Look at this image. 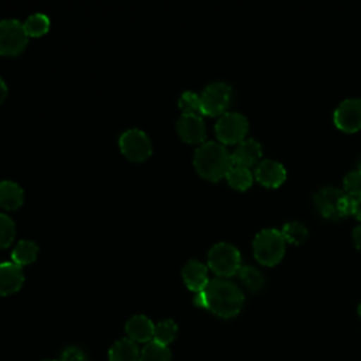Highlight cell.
<instances>
[{"label": "cell", "mask_w": 361, "mask_h": 361, "mask_svg": "<svg viewBox=\"0 0 361 361\" xmlns=\"http://www.w3.org/2000/svg\"><path fill=\"white\" fill-rule=\"evenodd\" d=\"M214 130L223 144H235L244 140L248 131V120L238 111H226L219 117Z\"/></svg>", "instance_id": "6"}, {"label": "cell", "mask_w": 361, "mask_h": 361, "mask_svg": "<svg viewBox=\"0 0 361 361\" xmlns=\"http://www.w3.org/2000/svg\"><path fill=\"white\" fill-rule=\"evenodd\" d=\"M45 361H56V360H45Z\"/></svg>", "instance_id": "35"}, {"label": "cell", "mask_w": 361, "mask_h": 361, "mask_svg": "<svg viewBox=\"0 0 361 361\" xmlns=\"http://www.w3.org/2000/svg\"><path fill=\"white\" fill-rule=\"evenodd\" d=\"M182 276H183V281L186 283V286L193 290V292H202L207 282H209V278H207V267L197 261V259H189L185 265H183V269H182Z\"/></svg>", "instance_id": "14"}, {"label": "cell", "mask_w": 361, "mask_h": 361, "mask_svg": "<svg viewBox=\"0 0 361 361\" xmlns=\"http://www.w3.org/2000/svg\"><path fill=\"white\" fill-rule=\"evenodd\" d=\"M255 178L262 185L274 188L285 180L286 169L282 162L272 158H264L255 166Z\"/></svg>", "instance_id": "12"}, {"label": "cell", "mask_w": 361, "mask_h": 361, "mask_svg": "<svg viewBox=\"0 0 361 361\" xmlns=\"http://www.w3.org/2000/svg\"><path fill=\"white\" fill-rule=\"evenodd\" d=\"M23 25H24V30H25L27 35L38 37V35H42L48 31L49 18L42 13H34L25 20V23H23Z\"/></svg>", "instance_id": "25"}, {"label": "cell", "mask_w": 361, "mask_h": 361, "mask_svg": "<svg viewBox=\"0 0 361 361\" xmlns=\"http://www.w3.org/2000/svg\"><path fill=\"white\" fill-rule=\"evenodd\" d=\"M199 99L200 113L209 116L223 114L231 100V87L228 83L221 80L212 82L202 90Z\"/></svg>", "instance_id": "5"}, {"label": "cell", "mask_w": 361, "mask_h": 361, "mask_svg": "<svg viewBox=\"0 0 361 361\" xmlns=\"http://www.w3.org/2000/svg\"><path fill=\"white\" fill-rule=\"evenodd\" d=\"M28 41V35L23 23L14 18L0 20V54L17 55L20 54Z\"/></svg>", "instance_id": "7"}, {"label": "cell", "mask_w": 361, "mask_h": 361, "mask_svg": "<svg viewBox=\"0 0 361 361\" xmlns=\"http://www.w3.org/2000/svg\"><path fill=\"white\" fill-rule=\"evenodd\" d=\"M24 282V274L20 265L14 262L0 264V295L17 292Z\"/></svg>", "instance_id": "15"}, {"label": "cell", "mask_w": 361, "mask_h": 361, "mask_svg": "<svg viewBox=\"0 0 361 361\" xmlns=\"http://www.w3.org/2000/svg\"><path fill=\"white\" fill-rule=\"evenodd\" d=\"M282 235L286 241L292 243V244H300L303 243L306 238H307V234H309V230L307 227L299 221V220H290V221H286L283 226H282Z\"/></svg>", "instance_id": "23"}, {"label": "cell", "mask_w": 361, "mask_h": 361, "mask_svg": "<svg viewBox=\"0 0 361 361\" xmlns=\"http://www.w3.org/2000/svg\"><path fill=\"white\" fill-rule=\"evenodd\" d=\"M140 348L138 344L130 338H121L116 341L110 351L109 360L110 361H140Z\"/></svg>", "instance_id": "17"}, {"label": "cell", "mask_w": 361, "mask_h": 361, "mask_svg": "<svg viewBox=\"0 0 361 361\" xmlns=\"http://www.w3.org/2000/svg\"><path fill=\"white\" fill-rule=\"evenodd\" d=\"M196 171L209 180H219L226 176L231 168V154L228 149L216 141L202 142L193 157Z\"/></svg>", "instance_id": "2"}, {"label": "cell", "mask_w": 361, "mask_h": 361, "mask_svg": "<svg viewBox=\"0 0 361 361\" xmlns=\"http://www.w3.org/2000/svg\"><path fill=\"white\" fill-rule=\"evenodd\" d=\"M343 185H344V192L347 195L354 197L361 196V171L360 169L348 171L344 175Z\"/></svg>", "instance_id": "27"}, {"label": "cell", "mask_w": 361, "mask_h": 361, "mask_svg": "<svg viewBox=\"0 0 361 361\" xmlns=\"http://www.w3.org/2000/svg\"><path fill=\"white\" fill-rule=\"evenodd\" d=\"M333 118L336 126L344 131H357L361 128V99L348 97L340 102Z\"/></svg>", "instance_id": "10"}, {"label": "cell", "mask_w": 361, "mask_h": 361, "mask_svg": "<svg viewBox=\"0 0 361 361\" xmlns=\"http://www.w3.org/2000/svg\"><path fill=\"white\" fill-rule=\"evenodd\" d=\"M227 182L240 190L247 189L251 183H252V173L248 168L245 166H240V165H231V168L228 169L227 175Z\"/></svg>", "instance_id": "21"}, {"label": "cell", "mask_w": 361, "mask_h": 361, "mask_svg": "<svg viewBox=\"0 0 361 361\" xmlns=\"http://www.w3.org/2000/svg\"><path fill=\"white\" fill-rule=\"evenodd\" d=\"M6 94H7V86H6L4 80L0 78V103L3 102V99L6 97Z\"/></svg>", "instance_id": "32"}, {"label": "cell", "mask_w": 361, "mask_h": 361, "mask_svg": "<svg viewBox=\"0 0 361 361\" xmlns=\"http://www.w3.org/2000/svg\"><path fill=\"white\" fill-rule=\"evenodd\" d=\"M154 327L152 322L142 314L133 316L126 323V331L128 334V338L135 343H149L154 337Z\"/></svg>", "instance_id": "16"}, {"label": "cell", "mask_w": 361, "mask_h": 361, "mask_svg": "<svg viewBox=\"0 0 361 361\" xmlns=\"http://www.w3.org/2000/svg\"><path fill=\"white\" fill-rule=\"evenodd\" d=\"M38 245L32 240H20L13 248L11 259L17 265H27L37 258Z\"/></svg>", "instance_id": "19"}, {"label": "cell", "mask_w": 361, "mask_h": 361, "mask_svg": "<svg viewBox=\"0 0 361 361\" xmlns=\"http://www.w3.org/2000/svg\"><path fill=\"white\" fill-rule=\"evenodd\" d=\"M357 169H360L361 171V157L358 158V161H357Z\"/></svg>", "instance_id": "33"}, {"label": "cell", "mask_w": 361, "mask_h": 361, "mask_svg": "<svg viewBox=\"0 0 361 361\" xmlns=\"http://www.w3.org/2000/svg\"><path fill=\"white\" fill-rule=\"evenodd\" d=\"M24 200V192L21 186L13 180L0 182V206L8 210L17 209Z\"/></svg>", "instance_id": "18"}, {"label": "cell", "mask_w": 361, "mask_h": 361, "mask_svg": "<svg viewBox=\"0 0 361 361\" xmlns=\"http://www.w3.org/2000/svg\"><path fill=\"white\" fill-rule=\"evenodd\" d=\"M238 278L250 290H259L265 282L264 274L254 265H241L238 269Z\"/></svg>", "instance_id": "20"}, {"label": "cell", "mask_w": 361, "mask_h": 361, "mask_svg": "<svg viewBox=\"0 0 361 361\" xmlns=\"http://www.w3.org/2000/svg\"><path fill=\"white\" fill-rule=\"evenodd\" d=\"M353 240H354L355 245L361 250V223L354 227V230H353Z\"/></svg>", "instance_id": "30"}, {"label": "cell", "mask_w": 361, "mask_h": 361, "mask_svg": "<svg viewBox=\"0 0 361 361\" xmlns=\"http://www.w3.org/2000/svg\"><path fill=\"white\" fill-rule=\"evenodd\" d=\"M345 192L341 190L340 188L326 185L320 189H317L313 195V202L317 209V212L330 220H337L341 216L340 213V200Z\"/></svg>", "instance_id": "9"}, {"label": "cell", "mask_w": 361, "mask_h": 361, "mask_svg": "<svg viewBox=\"0 0 361 361\" xmlns=\"http://www.w3.org/2000/svg\"><path fill=\"white\" fill-rule=\"evenodd\" d=\"M121 152L131 161H144L152 152L149 137L140 128H130L120 135L118 140Z\"/></svg>", "instance_id": "8"}, {"label": "cell", "mask_w": 361, "mask_h": 361, "mask_svg": "<svg viewBox=\"0 0 361 361\" xmlns=\"http://www.w3.org/2000/svg\"><path fill=\"white\" fill-rule=\"evenodd\" d=\"M179 137L190 144L202 142L206 138V126L203 118L196 113H182L176 121Z\"/></svg>", "instance_id": "11"}, {"label": "cell", "mask_w": 361, "mask_h": 361, "mask_svg": "<svg viewBox=\"0 0 361 361\" xmlns=\"http://www.w3.org/2000/svg\"><path fill=\"white\" fill-rule=\"evenodd\" d=\"M262 154L261 144L255 138H244L234 147L231 152L233 165H240L248 168L255 164Z\"/></svg>", "instance_id": "13"}, {"label": "cell", "mask_w": 361, "mask_h": 361, "mask_svg": "<svg viewBox=\"0 0 361 361\" xmlns=\"http://www.w3.org/2000/svg\"><path fill=\"white\" fill-rule=\"evenodd\" d=\"M358 314H360V316H361V303H360V305H358Z\"/></svg>", "instance_id": "34"}, {"label": "cell", "mask_w": 361, "mask_h": 361, "mask_svg": "<svg viewBox=\"0 0 361 361\" xmlns=\"http://www.w3.org/2000/svg\"><path fill=\"white\" fill-rule=\"evenodd\" d=\"M176 331H178V326L173 320H171V319L161 320L154 327L152 341L162 344V345H168L169 343H172L175 340Z\"/></svg>", "instance_id": "22"}, {"label": "cell", "mask_w": 361, "mask_h": 361, "mask_svg": "<svg viewBox=\"0 0 361 361\" xmlns=\"http://www.w3.org/2000/svg\"><path fill=\"white\" fill-rule=\"evenodd\" d=\"M178 106L183 113H200V99L199 94L186 90L180 94L178 100Z\"/></svg>", "instance_id": "28"}, {"label": "cell", "mask_w": 361, "mask_h": 361, "mask_svg": "<svg viewBox=\"0 0 361 361\" xmlns=\"http://www.w3.org/2000/svg\"><path fill=\"white\" fill-rule=\"evenodd\" d=\"M59 361H86V360L82 350L76 347H69L62 353Z\"/></svg>", "instance_id": "29"}, {"label": "cell", "mask_w": 361, "mask_h": 361, "mask_svg": "<svg viewBox=\"0 0 361 361\" xmlns=\"http://www.w3.org/2000/svg\"><path fill=\"white\" fill-rule=\"evenodd\" d=\"M16 234V226L10 216L0 213V248L11 244Z\"/></svg>", "instance_id": "26"}, {"label": "cell", "mask_w": 361, "mask_h": 361, "mask_svg": "<svg viewBox=\"0 0 361 361\" xmlns=\"http://www.w3.org/2000/svg\"><path fill=\"white\" fill-rule=\"evenodd\" d=\"M353 214L361 220V196L355 197V202H354V209H353Z\"/></svg>", "instance_id": "31"}, {"label": "cell", "mask_w": 361, "mask_h": 361, "mask_svg": "<svg viewBox=\"0 0 361 361\" xmlns=\"http://www.w3.org/2000/svg\"><path fill=\"white\" fill-rule=\"evenodd\" d=\"M207 262L214 274L220 278H226L238 272L241 267V254L235 245L220 241L209 250Z\"/></svg>", "instance_id": "4"}, {"label": "cell", "mask_w": 361, "mask_h": 361, "mask_svg": "<svg viewBox=\"0 0 361 361\" xmlns=\"http://www.w3.org/2000/svg\"><path fill=\"white\" fill-rule=\"evenodd\" d=\"M252 248L254 255L259 262L265 265L276 264L285 252V238L282 231L274 227L259 230L252 240Z\"/></svg>", "instance_id": "3"}, {"label": "cell", "mask_w": 361, "mask_h": 361, "mask_svg": "<svg viewBox=\"0 0 361 361\" xmlns=\"http://www.w3.org/2000/svg\"><path fill=\"white\" fill-rule=\"evenodd\" d=\"M206 302V309L220 317H233L240 313L244 305L243 290L226 278L209 279L202 290Z\"/></svg>", "instance_id": "1"}, {"label": "cell", "mask_w": 361, "mask_h": 361, "mask_svg": "<svg viewBox=\"0 0 361 361\" xmlns=\"http://www.w3.org/2000/svg\"><path fill=\"white\" fill-rule=\"evenodd\" d=\"M140 361H171V351L168 345L149 341L141 350Z\"/></svg>", "instance_id": "24"}]
</instances>
